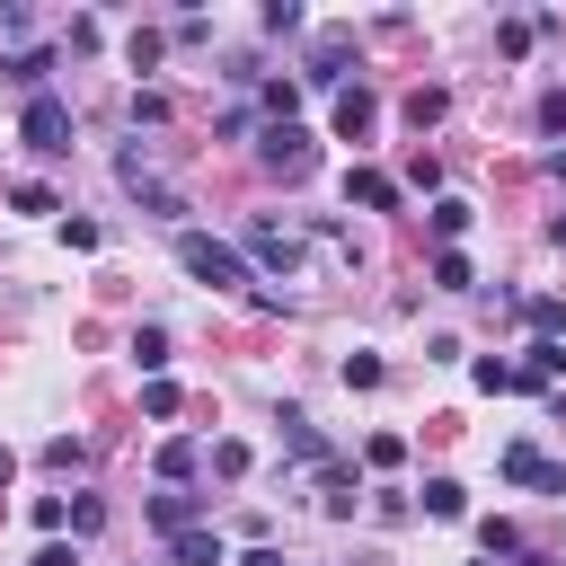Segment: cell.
<instances>
[{
  "instance_id": "obj_20",
  "label": "cell",
  "mask_w": 566,
  "mask_h": 566,
  "mask_svg": "<svg viewBox=\"0 0 566 566\" xmlns=\"http://www.w3.org/2000/svg\"><path fill=\"white\" fill-rule=\"evenodd\" d=\"M133 363L159 380V371H168V336H159V327H142V336H133Z\"/></svg>"
},
{
  "instance_id": "obj_16",
  "label": "cell",
  "mask_w": 566,
  "mask_h": 566,
  "mask_svg": "<svg viewBox=\"0 0 566 566\" xmlns=\"http://www.w3.org/2000/svg\"><path fill=\"white\" fill-rule=\"evenodd\" d=\"M345 53H354L345 35H318V53H310V80H345Z\"/></svg>"
},
{
  "instance_id": "obj_4",
  "label": "cell",
  "mask_w": 566,
  "mask_h": 566,
  "mask_svg": "<svg viewBox=\"0 0 566 566\" xmlns=\"http://www.w3.org/2000/svg\"><path fill=\"white\" fill-rule=\"evenodd\" d=\"M248 256H256V265H283V274H292V265H301V239H292L283 221H248Z\"/></svg>"
},
{
  "instance_id": "obj_14",
  "label": "cell",
  "mask_w": 566,
  "mask_h": 566,
  "mask_svg": "<svg viewBox=\"0 0 566 566\" xmlns=\"http://www.w3.org/2000/svg\"><path fill=\"white\" fill-rule=\"evenodd\" d=\"M398 115H407V124L424 133V124H442V115H451V88H416V97H407Z\"/></svg>"
},
{
  "instance_id": "obj_25",
  "label": "cell",
  "mask_w": 566,
  "mask_h": 566,
  "mask_svg": "<svg viewBox=\"0 0 566 566\" xmlns=\"http://www.w3.org/2000/svg\"><path fill=\"white\" fill-rule=\"evenodd\" d=\"M539 124H548V133L566 124V88H548V97H539Z\"/></svg>"
},
{
  "instance_id": "obj_3",
  "label": "cell",
  "mask_w": 566,
  "mask_h": 566,
  "mask_svg": "<svg viewBox=\"0 0 566 566\" xmlns=\"http://www.w3.org/2000/svg\"><path fill=\"white\" fill-rule=\"evenodd\" d=\"M256 159H265L274 177H310V168H318V142H310L301 124H265V142H256Z\"/></svg>"
},
{
  "instance_id": "obj_9",
  "label": "cell",
  "mask_w": 566,
  "mask_h": 566,
  "mask_svg": "<svg viewBox=\"0 0 566 566\" xmlns=\"http://www.w3.org/2000/svg\"><path fill=\"white\" fill-rule=\"evenodd\" d=\"M345 195H354L363 212H389V203H398V177H380V168H354V177H345Z\"/></svg>"
},
{
  "instance_id": "obj_10",
  "label": "cell",
  "mask_w": 566,
  "mask_h": 566,
  "mask_svg": "<svg viewBox=\"0 0 566 566\" xmlns=\"http://www.w3.org/2000/svg\"><path fill=\"white\" fill-rule=\"evenodd\" d=\"M416 495H424V513H433V522H460V513H469V486H460V478H424Z\"/></svg>"
},
{
  "instance_id": "obj_15",
  "label": "cell",
  "mask_w": 566,
  "mask_h": 566,
  "mask_svg": "<svg viewBox=\"0 0 566 566\" xmlns=\"http://www.w3.org/2000/svg\"><path fill=\"white\" fill-rule=\"evenodd\" d=\"M283 442H292L301 460H327V442H318V424H310L301 407H283Z\"/></svg>"
},
{
  "instance_id": "obj_13",
  "label": "cell",
  "mask_w": 566,
  "mask_h": 566,
  "mask_svg": "<svg viewBox=\"0 0 566 566\" xmlns=\"http://www.w3.org/2000/svg\"><path fill=\"white\" fill-rule=\"evenodd\" d=\"M177 566H230L221 531H177Z\"/></svg>"
},
{
  "instance_id": "obj_24",
  "label": "cell",
  "mask_w": 566,
  "mask_h": 566,
  "mask_svg": "<svg viewBox=\"0 0 566 566\" xmlns=\"http://www.w3.org/2000/svg\"><path fill=\"white\" fill-rule=\"evenodd\" d=\"M469 380H478V389H513V363H495V354H486V363H469Z\"/></svg>"
},
{
  "instance_id": "obj_23",
  "label": "cell",
  "mask_w": 566,
  "mask_h": 566,
  "mask_svg": "<svg viewBox=\"0 0 566 566\" xmlns=\"http://www.w3.org/2000/svg\"><path fill=\"white\" fill-rule=\"evenodd\" d=\"M478 548H486V557H513L522 539H513V522H478Z\"/></svg>"
},
{
  "instance_id": "obj_11",
  "label": "cell",
  "mask_w": 566,
  "mask_h": 566,
  "mask_svg": "<svg viewBox=\"0 0 566 566\" xmlns=\"http://www.w3.org/2000/svg\"><path fill=\"white\" fill-rule=\"evenodd\" d=\"M44 71H53V53H44V44H35V53H9V62H0V80H18L27 97H44Z\"/></svg>"
},
{
  "instance_id": "obj_26",
  "label": "cell",
  "mask_w": 566,
  "mask_h": 566,
  "mask_svg": "<svg viewBox=\"0 0 566 566\" xmlns=\"http://www.w3.org/2000/svg\"><path fill=\"white\" fill-rule=\"evenodd\" d=\"M35 566H80V557H71L62 539H44V548H35Z\"/></svg>"
},
{
  "instance_id": "obj_5",
  "label": "cell",
  "mask_w": 566,
  "mask_h": 566,
  "mask_svg": "<svg viewBox=\"0 0 566 566\" xmlns=\"http://www.w3.org/2000/svg\"><path fill=\"white\" fill-rule=\"evenodd\" d=\"M557 371H566V345H557V336H539V345L513 363V389H548Z\"/></svg>"
},
{
  "instance_id": "obj_22",
  "label": "cell",
  "mask_w": 566,
  "mask_h": 566,
  "mask_svg": "<svg viewBox=\"0 0 566 566\" xmlns=\"http://www.w3.org/2000/svg\"><path fill=\"white\" fill-rule=\"evenodd\" d=\"M363 460H371V469H398V460H407V442H398V433H371V442H363Z\"/></svg>"
},
{
  "instance_id": "obj_8",
  "label": "cell",
  "mask_w": 566,
  "mask_h": 566,
  "mask_svg": "<svg viewBox=\"0 0 566 566\" xmlns=\"http://www.w3.org/2000/svg\"><path fill=\"white\" fill-rule=\"evenodd\" d=\"M371 115H380V97H371L363 80H354V88H336V133H345V142H354V133H363Z\"/></svg>"
},
{
  "instance_id": "obj_6",
  "label": "cell",
  "mask_w": 566,
  "mask_h": 566,
  "mask_svg": "<svg viewBox=\"0 0 566 566\" xmlns=\"http://www.w3.org/2000/svg\"><path fill=\"white\" fill-rule=\"evenodd\" d=\"M504 478H513V486H548V495H566V469H548L531 442H513V451H504Z\"/></svg>"
},
{
  "instance_id": "obj_12",
  "label": "cell",
  "mask_w": 566,
  "mask_h": 566,
  "mask_svg": "<svg viewBox=\"0 0 566 566\" xmlns=\"http://www.w3.org/2000/svg\"><path fill=\"white\" fill-rule=\"evenodd\" d=\"M318 504L327 513H354V469L345 460H318Z\"/></svg>"
},
{
  "instance_id": "obj_21",
  "label": "cell",
  "mask_w": 566,
  "mask_h": 566,
  "mask_svg": "<svg viewBox=\"0 0 566 566\" xmlns=\"http://www.w3.org/2000/svg\"><path fill=\"white\" fill-rule=\"evenodd\" d=\"M345 389H380V354H345Z\"/></svg>"
},
{
  "instance_id": "obj_7",
  "label": "cell",
  "mask_w": 566,
  "mask_h": 566,
  "mask_svg": "<svg viewBox=\"0 0 566 566\" xmlns=\"http://www.w3.org/2000/svg\"><path fill=\"white\" fill-rule=\"evenodd\" d=\"M195 513H203V495H186V486H168V495H150V522L177 539V531H195Z\"/></svg>"
},
{
  "instance_id": "obj_19",
  "label": "cell",
  "mask_w": 566,
  "mask_h": 566,
  "mask_svg": "<svg viewBox=\"0 0 566 566\" xmlns=\"http://www.w3.org/2000/svg\"><path fill=\"white\" fill-rule=\"evenodd\" d=\"M433 292H469V256H460V248L433 256Z\"/></svg>"
},
{
  "instance_id": "obj_18",
  "label": "cell",
  "mask_w": 566,
  "mask_h": 566,
  "mask_svg": "<svg viewBox=\"0 0 566 566\" xmlns=\"http://www.w3.org/2000/svg\"><path fill=\"white\" fill-rule=\"evenodd\" d=\"M460 230H469V203H460V195H442V203H433V239H442V248H451V239H460Z\"/></svg>"
},
{
  "instance_id": "obj_28",
  "label": "cell",
  "mask_w": 566,
  "mask_h": 566,
  "mask_svg": "<svg viewBox=\"0 0 566 566\" xmlns=\"http://www.w3.org/2000/svg\"><path fill=\"white\" fill-rule=\"evenodd\" d=\"M548 239H557V248H566V212H557V221H548Z\"/></svg>"
},
{
  "instance_id": "obj_27",
  "label": "cell",
  "mask_w": 566,
  "mask_h": 566,
  "mask_svg": "<svg viewBox=\"0 0 566 566\" xmlns=\"http://www.w3.org/2000/svg\"><path fill=\"white\" fill-rule=\"evenodd\" d=\"M239 566H283V548H265V539H256V548H248Z\"/></svg>"
},
{
  "instance_id": "obj_2",
  "label": "cell",
  "mask_w": 566,
  "mask_h": 566,
  "mask_svg": "<svg viewBox=\"0 0 566 566\" xmlns=\"http://www.w3.org/2000/svg\"><path fill=\"white\" fill-rule=\"evenodd\" d=\"M18 142H27V150H44V159H62V150H71V106H62L53 88H44V97H27Z\"/></svg>"
},
{
  "instance_id": "obj_1",
  "label": "cell",
  "mask_w": 566,
  "mask_h": 566,
  "mask_svg": "<svg viewBox=\"0 0 566 566\" xmlns=\"http://www.w3.org/2000/svg\"><path fill=\"white\" fill-rule=\"evenodd\" d=\"M177 265H186L195 283H212V292H256V283H248V256H239L230 239H212V230H177Z\"/></svg>"
},
{
  "instance_id": "obj_17",
  "label": "cell",
  "mask_w": 566,
  "mask_h": 566,
  "mask_svg": "<svg viewBox=\"0 0 566 566\" xmlns=\"http://www.w3.org/2000/svg\"><path fill=\"white\" fill-rule=\"evenodd\" d=\"M195 460H203L195 442H159V478H168V486H186V478H195Z\"/></svg>"
}]
</instances>
